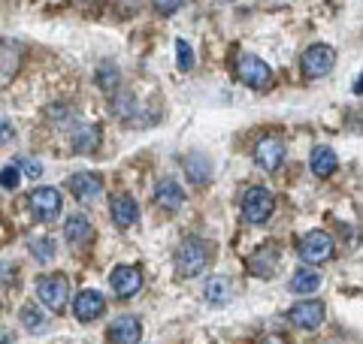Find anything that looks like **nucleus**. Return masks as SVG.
Instances as JSON below:
<instances>
[{
	"label": "nucleus",
	"instance_id": "obj_1",
	"mask_svg": "<svg viewBox=\"0 0 363 344\" xmlns=\"http://www.w3.org/2000/svg\"><path fill=\"white\" fill-rule=\"evenodd\" d=\"M206 245L200 242V239H188V242H182V248L176 251V272L182 278H194L206 269Z\"/></svg>",
	"mask_w": 363,
	"mask_h": 344
},
{
	"label": "nucleus",
	"instance_id": "obj_2",
	"mask_svg": "<svg viewBox=\"0 0 363 344\" xmlns=\"http://www.w3.org/2000/svg\"><path fill=\"white\" fill-rule=\"evenodd\" d=\"M272 209H276V200H272V193L267 188L255 185V188L245 190V197H242V214H245L248 224H267Z\"/></svg>",
	"mask_w": 363,
	"mask_h": 344
},
{
	"label": "nucleus",
	"instance_id": "obj_3",
	"mask_svg": "<svg viewBox=\"0 0 363 344\" xmlns=\"http://www.w3.org/2000/svg\"><path fill=\"white\" fill-rule=\"evenodd\" d=\"M37 296L52 308V311H61L70 299V287H67V278L61 275H43L37 278Z\"/></svg>",
	"mask_w": 363,
	"mask_h": 344
},
{
	"label": "nucleus",
	"instance_id": "obj_4",
	"mask_svg": "<svg viewBox=\"0 0 363 344\" xmlns=\"http://www.w3.org/2000/svg\"><path fill=\"white\" fill-rule=\"evenodd\" d=\"M236 76H240V82L248 85V88H267L272 82V70L255 55H242L240 57V64H236Z\"/></svg>",
	"mask_w": 363,
	"mask_h": 344
},
{
	"label": "nucleus",
	"instance_id": "obj_5",
	"mask_svg": "<svg viewBox=\"0 0 363 344\" xmlns=\"http://www.w3.org/2000/svg\"><path fill=\"white\" fill-rule=\"evenodd\" d=\"M333 64H336V52L324 42H315L312 49H306V55H303V73L312 79L327 76L333 70Z\"/></svg>",
	"mask_w": 363,
	"mask_h": 344
},
{
	"label": "nucleus",
	"instance_id": "obj_6",
	"mask_svg": "<svg viewBox=\"0 0 363 344\" xmlns=\"http://www.w3.org/2000/svg\"><path fill=\"white\" fill-rule=\"evenodd\" d=\"M300 257L306 263H324L333 257V239L321 233V229H315V233H309L300 242Z\"/></svg>",
	"mask_w": 363,
	"mask_h": 344
},
{
	"label": "nucleus",
	"instance_id": "obj_7",
	"mask_svg": "<svg viewBox=\"0 0 363 344\" xmlns=\"http://www.w3.org/2000/svg\"><path fill=\"white\" fill-rule=\"evenodd\" d=\"M109 281H112V290H116L118 299H130V296H136L143 287V272L136 266H116Z\"/></svg>",
	"mask_w": 363,
	"mask_h": 344
},
{
	"label": "nucleus",
	"instance_id": "obj_8",
	"mask_svg": "<svg viewBox=\"0 0 363 344\" xmlns=\"http://www.w3.org/2000/svg\"><path fill=\"white\" fill-rule=\"evenodd\" d=\"M67 188L73 190L76 200L94 202L100 193H104V178H100L97 172H76V176H70V181H67Z\"/></svg>",
	"mask_w": 363,
	"mask_h": 344
},
{
	"label": "nucleus",
	"instance_id": "obj_9",
	"mask_svg": "<svg viewBox=\"0 0 363 344\" xmlns=\"http://www.w3.org/2000/svg\"><path fill=\"white\" fill-rule=\"evenodd\" d=\"M109 212H112V221H116L118 229H128L140 221V205L130 193H116V197L109 200Z\"/></svg>",
	"mask_w": 363,
	"mask_h": 344
},
{
	"label": "nucleus",
	"instance_id": "obj_10",
	"mask_svg": "<svg viewBox=\"0 0 363 344\" xmlns=\"http://www.w3.org/2000/svg\"><path fill=\"white\" fill-rule=\"evenodd\" d=\"M288 320L297 329H318V326L324 323V305L315 302V299L300 302V305H294L291 311H288Z\"/></svg>",
	"mask_w": 363,
	"mask_h": 344
},
{
	"label": "nucleus",
	"instance_id": "obj_11",
	"mask_svg": "<svg viewBox=\"0 0 363 344\" xmlns=\"http://www.w3.org/2000/svg\"><path fill=\"white\" fill-rule=\"evenodd\" d=\"M255 160L267 172H276L281 166V160H285V142L276 139V136H264L255 148Z\"/></svg>",
	"mask_w": 363,
	"mask_h": 344
},
{
	"label": "nucleus",
	"instance_id": "obj_12",
	"mask_svg": "<svg viewBox=\"0 0 363 344\" xmlns=\"http://www.w3.org/2000/svg\"><path fill=\"white\" fill-rule=\"evenodd\" d=\"M30 209L40 221H52L61 212V193L55 188H37L30 193Z\"/></svg>",
	"mask_w": 363,
	"mask_h": 344
},
{
	"label": "nucleus",
	"instance_id": "obj_13",
	"mask_svg": "<svg viewBox=\"0 0 363 344\" xmlns=\"http://www.w3.org/2000/svg\"><path fill=\"white\" fill-rule=\"evenodd\" d=\"M73 311H76V317L82 320V323H91V320H97L100 314L106 311V302H104V296L100 293L85 290V293H79L73 299Z\"/></svg>",
	"mask_w": 363,
	"mask_h": 344
},
{
	"label": "nucleus",
	"instance_id": "obj_14",
	"mask_svg": "<svg viewBox=\"0 0 363 344\" xmlns=\"http://www.w3.org/2000/svg\"><path fill=\"white\" fill-rule=\"evenodd\" d=\"M106 336H109V341L133 344V341L143 338V326H140V320H133V317H118V320H112L109 323Z\"/></svg>",
	"mask_w": 363,
	"mask_h": 344
},
{
	"label": "nucleus",
	"instance_id": "obj_15",
	"mask_svg": "<svg viewBox=\"0 0 363 344\" xmlns=\"http://www.w3.org/2000/svg\"><path fill=\"white\" fill-rule=\"evenodd\" d=\"M155 202L167 212H176L179 205L185 202V190H182L173 178H164V181H157V188H155Z\"/></svg>",
	"mask_w": 363,
	"mask_h": 344
},
{
	"label": "nucleus",
	"instance_id": "obj_16",
	"mask_svg": "<svg viewBox=\"0 0 363 344\" xmlns=\"http://www.w3.org/2000/svg\"><path fill=\"white\" fill-rule=\"evenodd\" d=\"M248 269H252V275H257V278H272L279 269V251L276 248L255 251L252 260H248Z\"/></svg>",
	"mask_w": 363,
	"mask_h": 344
},
{
	"label": "nucleus",
	"instance_id": "obj_17",
	"mask_svg": "<svg viewBox=\"0 0 363 344\" xmlns=\"http://www.w3.org/2000/svg\"><path fill=\"white\" fill-rule=\"evenodd\" d=\"M91 236H94V229H91V224H88L85 214H70V217L64 221V239H67V242H70L73 248L85 245Z\"/></svg>",
	"mask_w": 363,
	"mask_h": 344
},
{
	"label": "nucleus",
	"instance_id": "obj_18",
	"mask_svg": "<svg viewBox=\"0 0 363 344\" xmlns=\"http://www.w3.org/2000/svg\"><path fill=\"white\" fill-rule=\"evenodd\" d=\"M309 166L318 178H327V176H333L336 166H339V157L333 148H327V145H318L315 151H312V160H309Z\"/></svg>",
	"mask_w": 363,
	"mask_h": 344
},
{
	"label": "nucleus",
	"instance_id": "obj_19",
	"mask_svg": "<svg viewBox=\"0 0 363 344\" xmlns=\"http://www.w3.org/2000/svg\"><path fill=\"white\" fill-rule=\"evenodd\" d=\"M230 293H233V284H230V278H224V275H212V278H206V287H203V296H206V302H212V305L230 302Z\"/></svg>",
	"mask_w": 363,
	"mask_h": 344
},
{
	"label": "nucleus",
	"instance_id": "obj_20",
	"mask_svg": "<svg viewBox=\"0 0 363 344\" xmlns=\"http://www.w3.org/2000/svg\"><path fill=\"white\" fill-rule=\"evenodd\" d=\"M318 287H321V275H318L315 269H300V272L291 278L288 290L297 293V296H306V293H315Z\"/></svg>",
	"mask_w": 363,
	"mask_h": 344
},
{
	"label": "nucleus",
	"instance_id": "obj_21",
	"mask_svg": "<svg viewBox=\"0 0 363 344\" xmlns=\"http://www.w3.org/2000/svg\"><path fill=\"white\" fill-rule=\"evenodd\" d=\"M185 172H188V178L194 181V185H203V181L212 176L209 157H206V154H188V157H185Z\"/></svg>",
	"mask_w": 363,
	"mask_h": 344
},
{
	"label": "nucleus",
	"instance_id": "obj_22",
	"mask_svg": "<svg viewBox=\"0 0 363 344\" xmlns=\"http://www.w3.org/2000/svg\"><path fill=\"white\" fill-rule=\"evenodd\" d=\"M97 142H100V130L91 127V124H88V127H79V130L73 133V151H76V154L94 151Z\"/></svg>",
	"mask_w": 363,
	"mask_h": 344
},
{
	"label": "nucleus",
	"instance_id": "obj_23",
	"mask_svg": "<svg viewBox=\"0 0 363 344\" xmlns=\"http://www.w3.org/2000/svg\"><path fill=\"white\" fill-rule=\"evenodd\" d=\"M30 254L37 257L40 263H52V257H55V242H52L49 236L33 239V242H30Z\"/></svg>",
	"mask_w": 363,
	"mask_h": 344
},
{
	"label": "nucleus",
	"instance_id": "obj_24",
	"mask_svg": "<svg viewBox=\"0 0 363 344\" xmlns=\"http://www.w3.org/2000/svg\"><path fill=\"white\" fill-rule=\"evenodd\" d=\"M176 64H179V70H182V73L194 70V49H191L185 40H179V42H176Z\"/></svg>",
	"mask_w": 363,
	"mask_h": 344
},
{
	"label": "nucleus",
	"instance_id": "obj_25",
	"mask_svg": "<svg viewBox=\"0 0 363 344\" xmlns=\"http://www.w3.org/2000/svg\"><path fill=\"white\" fill-rule=\"evenodd\" d=\"M97 85L104 91H116L118 88V70H116V67H109V64L100 67V70H97Z\"/></svg>",
	"mask_w": 363,
	"mask_h": 344
},
{
	"label": "nucleus",
	"instance_id": "obj_26",
	"mask_svg": "<svg viewBox=\"0 0 363 344\" xmlns=\"http://www.w3.org/2000/svg\"><path fill=\"white\" fill-rule=\"evenodd\" d=\"M18 181H21V169H18V164L4 166V172H0V188H4V190H16V188H18Z\"/></svg>",
	"mask_w": 363,
	"mask_h": 344
},
{
	"label": "nucleus",
	"instance_id": "obj_27",
	"mask_svg": "<svg viewBox=\"0 0 363 344\" xmlns=\"http://www.w3.org/2000/svg\"><path fill=\"white\" fill-rule=\"evenodd\" d=\"M21 323H25L28 329H40V326L45 323V317H43L33 305H25V308H21Z\"/></svg>",
	"mask_w": 363,
	"mask_h": 344
},
{
	"label": "nucleus",
	"instance_id": "obj_28",
	"mask_svg": "<svg viewBox=\"0 0 363 344\" xmlns=\"http://www.w3.org/2000/svg\"><path fill=\"white\" fill-rule=\"evenodd\" d=\"M152 4H155V9H157L161 16H173L176 9L182 6V0H152Z\"/></svg>",
	"mask_w": 363,
	"mask_h": 344
},
{
	"label": "nucleus",
	"instance_id": "obj_29",
	"mask_svg": "<svg viewBox=\"0 0 363 344\" xmlns=\"http://www.w3.org/2000/svg\"><path fill=\"white\" fill-rule=\"evenodd\" d=\"M16 139V127L9 124L6 118H0V145H6V142H13Z\"/></svg>",
	"mask_w": 363,
	"mask_h": 344
},
{
	"label": "nucleus",
	"instance_id": "obj_30",
	"mask_svg": "<svg viewBox=\"0 0 363 344\" xmlns=\"http://www.w3.org/2000/svg\"><path fill=\"white\" fill-rule=\"evenodd\" d=\"M18 164H25V172L30 178H40L43 176V166H40V160H18Z\"/></svg>",
	"mask_w": 363,
	"mask_h": 344
}]
</instances>
